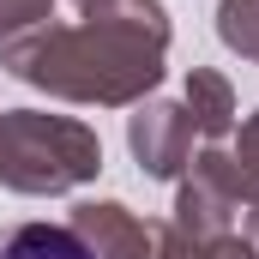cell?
I'll return each mask as SVG.
<instances>
[{
  "mask_svg": "<svg viewBox=\"0 0 259 259\" xmlns=\"http://www.w3.org/2000/svg\"><path fill=\"white\" fill-rule=\"evenodd\" d=\"M169 12L163 0H109L78 24H36L0 42V66L61 103L133 109L163 84Z\"/></svg>",
  "mask_w": 259,
  "mask_h": 259,
  "instance_id": "obj_1",
  "label": "cell"
},
{
  "mask_svg": "<svg viewBox=\"0 0 259 259\" xmlns=\"http://www.w3.org/2000/svg\"><path fill=\"white\" fill-rule=\"evenodd\" d=\"M103 175V139L72 115L6 109L0 115V187L24 199H55Z\"/></svg>",
  "mask_w": 259,
  "mask_h": 259,
  "instance_id": "obj_2",
  "label": "cell"
},
{
  "mask_svg": "<svg viewBox=\"0 0 259 259\" xmlns=\"http://www.w3.org/2000/svg\"><path fill=\"white\" fill-rule=\"evenodd\" d=\"M235 211H241L235 157L229 151H199L181 169V193H175V217L169 223L187 241H199V247H217L223 235H235Z\"/></svg>",
  "mask_w": 259,
  "mask_h": 259,
  "instance_id": "obj_3",
  "label": "cell"
},
{
  "mask_svg": "<svg viewBox=\"0 0 259 259\" xmlns=\"http://www.w3.org/2000/svg\"><path fill=\"white\" fill-rule=\"evenodd\" d=\"M127 145L151 181H181V169L193 163V115H187V103H163V97L133 103Z\"/></svg>",
  "mask_w": 259,
  "mask_h": 259,
  "instance_id": "obj_4",
  "label": "cell"
},
{
  "mask_svg": "<svg viewBox=\"0 0 259 259\" xmlns=\"http://www.w3.org/2000/svg\"><path fill=\"white\" fill-rule=\"evenodd\" d=\"M0 259H97L72 223H12L0 229Z\"/></svg>",
  "mask_w": 259,
  "mask_h": 259,
  "instance_id": "obj_5",
  "label": "cell"
},
{
  "mask_svg": "<svg viewBox=\"0 0 259 259\" xmlns=\"http://www.w3.org/2000/svg\"><path fill=\"white\" fill-rule=\"evenodd\" d=\"M187 115H193V133H205V139L235 133V91H229L223 72H211V66L187 72Z\"/></svg>",
  "mask_w": 259,
  "mask_h": 259,
  "instance_id": "obj_6",
  "label": "cell"
},
{
  "mask_svg": "<svg viewBox=\"0 0 259 259\" xmlns=\"http://www.w3.org/2000/svg\"><path fill=\"white\" fill-rule=\"evenodd\" d=\"M217 36L241 61H259V0H223L217 6Z\"/></svg>",
  "mask_w": 259,
  "mask_h": 259,
  "instance_id": "obj_7",
  "label": "cell"
},
{
  "mask_svg": "<svg viewBox=\"0 0 259 259\" xmlns=\"http://www.w3.org/2000/svg\"><path fill=\"white\" fill-rule=\"evenodd\" d=\"M229 157H235V175H241V205H259V109L241 121Z\"/></svg>",
  "mask_w": 259,
  "mask_h": 259,
  "instance_id": "obj_8",
  "label": "cell"
},
{
  "mask_svg": "<svg viewBox=\"0 0 259 259\" xmlns=\"http://www.w3.org/2000/svg\"><path fill=\"white\" fill-rule=\"evenodd\" d=\"M49 18H55V0H0V42L24 36V30H36Z\"/></svg>",
  "mask_w": 259,
  "mask_h": 259,
  "instance_id": "obj_9",
  "label": "cell"
},
{
  "mask_svg": "<svg viewBox=\"0 0 259 259\" xmlns=\"http://www.w3.org/2000/svg\"><path fill=\"white\" fill-rule=\"evenodd\" d=\"M151 259H211V247L187 241L175 223H157V247H151Z\"/></svg>",
  "mask_w": 259,
  "mask_h": 259,
  "instance_id": "obj_10",
  "label": "cell"
},
{
  "mask_svg": "<svg viewBox=\"0 0 259 259\" xmlns=\"http://www.w3.org/2000/svg\"><path fill=\"white\" fill-rule=\"evenodd\" d=\"M211 259H259V247L247 241V235H223V241L211 247Z\"/></svg>",
  "mask_w": 259,
  "mask_h": 259,
  "instance_id": "obj_11",
  "label": "cell"
},
{
  "mask_svg": "<svg viewBox=\"0 0 259 259\" xmlns=\"http://www.w3.org/2000/svg\"><path fill=\"white\" fill-rule=\"evenodd\" d=\"M247 241L259 247V205H247Z\"/></svg>",
  "mask_w": 259,
  "mask_h": 259,
  "instance_id": "obj_12",
  "label": "cell"
},
{
  "mask_svg": "<svg viewBox=\"0 0 259 259\" xmlns=\"http://www.w3.org/2000/svg\"><path fill=\"white\" fill-rule=\"evenodd\" d=\"M72 12H97V6H109V0H66Z\"/></svg>",
  "mask_w": 259,
  "mask_h": 259,
  "instance_id": "obj_13",
  "label": "cell"
}]
</instances>
